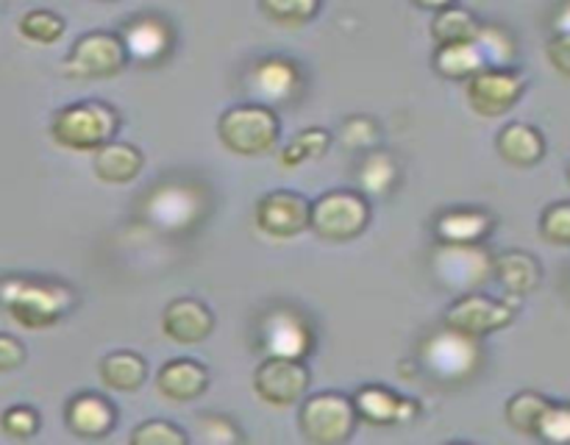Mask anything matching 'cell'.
<instances>
[{
    "label": "cell",
    "mask_w": 570,
    "mask_h": 445,
    "mask_svg": "<svg viewBox=\"0 0 570 445\" xmlns=\"http://www.w3.org/2000/svg\"><path fill=\"white\" fill-rule=\"evenodd\" d=\"M0 423H3V432L17 439L31 437V434H37L39 428V417L31 406H11V409L3 412Z\"/></svg>",
    "instance_id": "obj_36"
},
{
    "label": "cell",
    "mask_w": 570,
    "mask_h": 445,
    "mask_svg": "<svg viewBox=\"0 0 570 445\" xmlns=\"http://www.w3.org/2000/svg\"><path fill=\"white\" fill-rule=\"evenodd\" d=\"M568 181H570V167H568Z\"/></svg>",
    "instance_id": "obj_44"
},
{
    "label": "cell",
    "mask_w": 570,
    "mask_h": 445,
    "mask_svg": "<svg viewBox=\"0 0 570 445\" xmlns=\"http://www.w3.org/2000/svg\"><path fill=\"white\" fill-rule=\"evenodd\" d=\"M527 81L512 70H482L468 78V103L476 115L499 117L521 100Z\"/></svg>",
    "instance_id": "obj_8"
},
{
    "label": "cell",
    "mask_w": 570,
    "mask_h": 445,
    "mask_svg": "<svg viewBox=\"0 0 570 445\" xmlns=\"http://www.w3.org/2000/svg\"><path fill=\"white\" fill-rule=\"evenodd\" d=\"M328 145H332V134L323 131V128H306V131H301L298 137L282 150V165L298 167L304 165V161L317 159V156L326 154Z\"/></svg>",
    "instance_id": "obj_29"
},
{
    "label": "cell",
    "mask_w": 570,
    "mask_h": 445,
    "mask_svg": "<svg viewBox=\"0 0 570 445\" xmlns=\"http://www.w3.org/2000/svg\"><path fill=\"white\" fill-rule=\"evenodd\" d=\"M493 270L499 276V281L504 284L510 293L527 295L534 293L540 284V265L534 256L521 254V250H510V254H501L493 261Z\"/></svg>",
    "instance_id": "obj_21"
},
{
    "label": "cell",
    "mask_w": 570,
    "mask_h": 445,
    "mask_svg": "<svg viewBox=\"0 0 570 445\" xmlns=\"http://www.w3.org/2000/svg\"><path fill=\"white\" fill-rule=\"evenodd\" d=\"M200 215V198L181 184H165L148 198V217L165 231H181Z\"/></svg>",
    "instance_id": "obj_14"
},
{
    "label": "cell",
    "mask_w": 570,
    "mask_h": 445,
    "mask_svg": "<svg viewBox=\"0 0 570 445\" xmlns=\"http://www.w3.org/2000/svg\"><path fill=\"white\" fill-rule=\"evenodd\" d=\"M223 145L237 156H262L278 139V117L267 106H234L217 122Z\"/></svg>",
    "instance_id": "obj_3"
},
{
    "label": "cell",
    "mask_w": 570,
    "mask_h": 445,
    "mask_svg": "<svg viewBox=\"0 0 570 445\" xmlns=\"http://www.w3.org/2000/svg\"><path fill=\"white\" fill-rule=\"evenodd\" d=\"M167 31L156 20H139L126 31V50L134 59H156L165 53Z\"/></svg>",
    "instance_id": "obj_28"
},
{
    "label": "cell",
    "mask_w": 570,
    "mask_h": 445,
    "mask_svg": "<svg viewBox=\"0 0 570 445\" xmlns=\"http://www.w3.org/2000/svg\"><path fill=\"white\" fill-rule=\"evenodd\" d=\"M50 131L56 142L70 150H98L115 137L117 115L98 100H81L61 109L50 122Z\"/></svg>",
    "instance_id": "obj_2"
},
{
    "label": "cell",
    "mask_w": 570,
    "mask_h": 445,
    "mask_svg": "<svg viewBox=\"0 0 570 445\" xmlns=\"http://www.w3.org/2000/svg\"><path fill=\"white\" fill-rule=\"evenodd\" d=\"M198 421H200V423H209V426L215 428V432L206 434V437H204V439H209V443H234V439L239 437V434L234 432L232 423H228L226 417H217V415H200Z\"/></svg>",
    "instance_id": "obj_41"
},
{
    "label": "cell",
    "mask_w": 570,
    "mask_h": 445,
    "mask_svg": "<svg viewBox=\"0 0 570 445\" xmlns=\"http://www.w3.org/2000/svg\"><path fill=\"white\" fill-rule=\"evenodd\" d=\"M557 26H560V31H570V3L562 6L560 17H557Z\"/></svg>",
    "instance_id": "obj_43"
},
{
    "label": "cell",
    "mask_w": 570,
    "mask_h": 445,
    "mask_svg": "<svg viewBox=\"0 0 570 445\" xmlns=\"http://www.w3.org/2000/svg\"><path fill=\"white\" fill-rule=\"evenodd\" d=\"M254 87L271 100H284L295 92L298 87V76L295 67L284 59H267L256 67L254 72Z\"/></svg>",
    "instance_id": "obj_24"
},
{
    "label": "cell",
    "mask_w": 570,
    "mask_h": 445,
    "mask_svg": "<svg viewBox=\"0 0 570 445\" xmlns=\"http://www.w3.org/2000/svg\"><path fill=\"white\" fill-rule=\"evenodd\" d=\"M256 220H259V226L267 234H273L278 239H287L312 226V206L304 195L278 189V192L265 195L259 200V206H256Z\"/></svg>",
    "instance_id": "obj_11"
},
{
    "label": "cell",
    "mask_w": 570,
    "mask_h": 445,
    "mask_svg": "<svg viewBox=\"0 0 570 445\" xmlns=\"http://www.w3.org/2000/svg\"><path fill=\"white\" fill-rule=\"evenodd\" d=\"M538 434L549 443H570V406L551 404Z\"/></svg>",
    "instance_id": "obj_37"
},
{
    "label": "cell",
    "mask_w": 570,
    "mask_h": 445,
    "mask_svg": "<svg viewBox=\"0 0 570 445\" xmlns=\"http://www.w3.org/2000/svg\"><path fill=\"white\" fill-rule=\"evenodd\" d=\"M142 170V154L134 145L106 142L95 150V172L106 184H128Z\"/></svg>",
    "instance_id": "obj_18"
},
{
    "label": "cell",
    "mask_w": 570,
    "mask_h": 445,
    "mask_svg": "<svg viewBox=\"0 0 570 445\" xmlns=\"http://www.w3.org/2000/svg\"><path fill=\"white\" fill-rule=\"evenodd\" d=\"M367 217H371V209H367L365 198L345 192V189L323 195L317 204H312V228L332 243H345L365 231Z\"/></svg>",
    "instance_id": "obj_5"
},
{
    "label": "cell",
    "mask_w": 570,
    "mask_h": 445,
    "mask_svg": "<svg viewBox=\"0 0 570 445\" xmlns=\"http://www.w3.org/2000/svg\"><path fill=\"white\" fill-rule=\"evenodd\" d=\"M20 33L28 39V42L37 44H50L65 33V20L53 11L33 9L28 14H22L20 20Z\"/></svg>",
    "instance_id": "obj_30"
},
{
    "label": "cell",
    "mask_w": 570,
    "mask_h": 445,
    "mask_svg": "<svg viewBox=\"0 0 570 445\" xmlns=\"http://www.w3.org/2000/svg\"><path fill=\"white\" fill-rule=\"evenodd\" d=\"M540 231L549 243L570 245V204H554L543 211Z\"/></svg>",
    "instance_id": "obj_35"
},
{
    "label": "cell",
    "mask_w": 570,
    "mask_h": 445,
    "mask_svg": "<svg viewBox=\"0 0 570 445\" xmlns=\"http://www.w3.org/2000/svg\"><path fill=\"white\" fill-rule=\"evenodd\" d=\"M356 412L365 421L379 423V426H390V423H404L415 415V404L406 398H399L384 387H362L354 398Z\"/></svg>",
    "instance_id": "obj_16"
},
{
    "label": "cell",
    "mask_w": 570,
    "mask_h": 445,
    "mask_svg": "<svg viewBox=\"0 0 570 445\" xmlns=\"http://www.w3.org/2000/svg\"><path fill=\"white\" fill-rule=\"evenodd\" d=\"M161 326H165V334L170 339H176V343H184V345H193L209 337L215 320H212V312L206 309L200 300L181 298V300H173V304L167 306L165 317H161Z\"/></svg>",
    "instance_id": "obj_15"
},
{
    "label": "cell",
    "mask_w": 570,
    "mask_h": 445,
    "mask_svg": "<svg viewBox=\"0 0 570 445\" xmlns=\"http://www.w3.org/2000/svg\"><path fill=\"white\" fill-rule=\"evenodd\" d=\"M256 395L271 406H289L306 393L309 387V370L301 365V359L287 356H271L259 365L254 378Z\"/></svg>",
    "instance_id": "obj_9"
},
{
    "label": "cell",
    "mask_w": 570,
    "mask_h": 445,
    "mask_svg": "<svg viewBox=\"0 0 570 445\" xmlns=\"http://www.w3.org/2000/svg\"><path fill=\"white\" fill-rule=\"evenodd\" d=\"M67 423L81 437H104L115 426V409L98 395H78L67 406Z\"/></svg>",
    "instance_id": "obj_20"
},
{
    "label": "cell",
    "mask_w": 570,
    "mask_h": 445,
    "mask_svg": "<svg viewBox=\"0 0 570 445\" xmlns=\"http://www.w3.org/2000/svg\"><path fill=\"white\" fill-rule=\"evenodd\" d=\"M512 320V306L501 300L484 298V295H465L445 312V326L468 337H484L490 332H499Z\"/></svg>",
    "instance_id": "obj_12"
},
{
    "label": "cell",
    "mask_w": 570,
    "mask_h": 445,
    "mask_svg": "<svg viewBox=\"0 0 570 445\" xmlns=\"http://www.w3.org/2000/svg\"><path fill=\"white\" fill-rule=\"evenodd\" d=\"M434 270L440 281L451 284L456 289H476L493 270V259L476 245H451L434 254Z\"/></svg>",
    "instance_id": "obj_10"
},
{
    "label": "cell",
    "mask_w": 570,
    "mask_h": 445,
    "mask_svg": "<svg viewBox=\"0 0 570 445\" xmlns=\"http://www.w3.org/2000/svg\"><path fill=\"white\" fill-rule=\"evenodd\" d=\"M549 59L557 67V72L570 78V31H560L549 42Z\"/></svg>",
    "instance_id": "obj_39"
},
{
    "label": "cell",
    "mask_w": 570,
    "mask_h": 445,
    "mask_svg": "<svg viewBox=\"0 0 570 445\" xmlns=\"http://www.w3.org/2000/svg\"><path fill=\"white\" fill-rule=\"evenodd\" d=\"M551 400H546L538 393H518L515 398L507 404V421L515 432L521 434H538L540 423H543L546 412H549Z\"/></svg>",
    "instance_id": "obj_27"
},
{
    "label": "cell",
    "mask_w": 570,
    "mask_h": 445,
    "mask_svg": "<svg viewBox=\"0 0 570 445\" xmlns=\"http://www.w3.org/2000/svg\"><path fill=\"white\" fill-rule=\"evenodd\" d=\"M423 365L440 378V382H454V378H468L476 367L479 348L473 343V337L468 334L454 332V328L445 326V332L434 334L423 343L421 348Z\"/></svg>",
    "instance_id": "obj_6"
},
{
    "label": "cell",
    "mask_w": 570,
    "mask_h": 445,
    "mask_svg": "<svg viewBox=\"0 0 570 445\" xmlns=\"http://www.w3.org/2000/svg\"><path fill=\"white\" fill-rule=\"evenodd\" d=\"M434 65H438V70L443 72L445 78L460 81V78H473L476 72H482L484 67H488V61H484L482 50L476 48V42H460V44H443L438 59H434Z\"/></svg>",
    "instance_id": "obj_22"
},
{
    "label": "cell",
    "mask_w": 570,
    "mask_h": 445,
    "mask_svg": "<svg viewBox=\"0 0 570 445\" xmlns=\"http://www.w3.org/2000/svg\"><path fill=\"white\" fill-rule=\"evenodd\" d=\"M432 33L440 44H460V42H476L479 22L473 20L471 11L465 9H443L438 20L432 22Z\"/></svg>",
    "instance_id": "obj_26"
},
{
    "label": "cell",
    "mask_w": 570,
    "mask_h": 445,
    "mask_svg": "<svg viewBox=\"0 0 570 445\" xmlns=\"http://www.w3.org/2000/svg\"><path fill=\"white\" fill-rule=\"evenodd\" d=\"M415 3H421L423 9H440V11H443V9H449L454 0H415Z\"/></svg>",
    "instance_id": "obj_42"
},
{
    "label": "cell",
    "mask_w": 570,
    "mask_h": 445,
    "mask_svg": "<svg viewBox=\"0 0 570 445\" xmlns=\"http://www.w3.org/2000/svg\"><path fill=\"white\" fill-rule=\"evenodd\" d=\"M0 300L20 326L45 328L53 326L70 306V293L53 284L28 281V278H9L0 284Z\"/></svg>",
    "instance_id": "obj_1"
},
{
    "label": "cell",
    "mask_w": 570,
    "mask_h": 445,
    "mask_svg": "<svg viewBox=\"0 0 570 445\" xmlns=\"http://www.w3.org/2000/svg\"><path fill=\"white\" fill-rule=\"evenodd\" d=\"M126 42H120L115 33H87V37L72 44L70 56L65 61V72L76 78L115 76L126 65Z\"/></svg>",
    "instance_id": "obj_7"
},
{
    "label": "cell",
    "mask_w": 570,
    "mask_h": 445,
    "mask_svg": "<svg viewBox=\"0 0 570 445\" xmlns=\"http://www.w3.org/2000/svg\"><path fill=\"white\" fill-rule=\"evenodd\" d=\"M22 359H26L22 345L14 337H9V334H0V373L14 370V367L22 365Z\"/></svg>",
    "instance_id": "obj_40"
},
{
    "label": "cell",
    "mask_w": 570,
    "mask_h": 445,
    "mask_svg": "<svg viewBox=\"0 0 570 445\" xmlns=\"http://www.w3.org/2000/svg\"><path fill=\"white\" fill-rule=\"evenodd\" d=\"M488 231L490 217L482 211H449L438 222V234L451 245H473Z\"/></svg>",
    "instance_id": "obj_23"
},
{
    "label": "cell",
    "mask_w": 570,
    "mask_h": 445,
    "mask_svg": "<svg viewBox=\"0 0 570 445\" xmlns=\"http://www.w3.org/2000/svg\"><path fill=\"white\" fill-rule=\"evenodd\" d=\"M356 404H351L340 393L312 395L301 409V432L315 445H337L345 443L354 432Z\"/></svg>",
    "instance_id": "obj_4"
},
{
    "label": "cell",
    "mask_w": 570,
    "mask_h": 445,
    "mask_svg": "<svg viewBox=\"0 0 570 445\" xmlns=\"http://www.w3.org/2000/svg\"><path fill=\"white\" fill-rule=\"evenodd\" d=\"M187 439L181 428L170 426L167 421H148L131 434V443L137 445H187Z\"/></svg>",
    "instance_id": "obj_34"
},
{
    "label": "cell",
    "mask_w": 570,
    "mask_h": 445,
    "mask_svg": "<svg viewBox=\"0 0 570 445\" xmlns=\"http://www.w3.org/2000/svg\"><path fill=\"white\" fill-rule=\"evenodd\" d=\"M156 387L170 400H193L206 389V370L189 359L167 362L156 376Z\"/></svg>",
    "instance_id": "obj_17"
},
{
    "label": "cell",
    "mask_w": 570,
    "mask_h": 445,
    "mask_svg": "<svg viewBox=\"0 0 570 445\" xmlns=\"http://www.w3.org/2000/svg\"><path fill=\"white\" fill-rule=\"evenodd\" d=\"M145 373H148V367H145L142 356L126 354V350L106 356L104 365H100V376H104L106 387L120 389V393L137 389L145 382Z\"/></svg>",
    "instance_id": "obj_25"
},
{
    "label": "cell",
    "mask_w": 570,
    "mask_h": 445,
    "mask_svg": "<svg viewBox=\"0 0 570 445\" xmlns=\"http://www.w3.org/2000/svg\"><path fill=\"white\" fill-rule=\"evenodd\" d=\"M343 139L348 148H362V145H371L376 139V126L365 117H356V120H348L343 128Z\"/></svg>",
    "instance_id": "obj_38"
},
{
    "label": "cell",
    "mask_w": 570,
    "mask_h": 445,
    "mask_svg": "<svg viewBox=\"0 0 570 445\" xmlns=\"http://www.w3.org/2000/svg\"><path fill=\"white\" fill-rule=\"evenodd\" d=\"M395 181V165L387 154H373L362 167V187L373 195L387 192L390 184Z\"/></svg>",
    "instance_id": "obj_33"
},
{
    "label": "cell",
    "mask_w": 570,
    "mask_h": 445,
    "mask_svg": "<svg viewBox=\"0 0 570 445\" xmlns=\"http://www.w3.org/2000/svg\"><path fill=\"white\" fill-rule=\"evenodd\" d=\"M499 154L504 156L510 165L529 167L538 165L546 154V142L540 137L538 128L527 126V122H510L507 128H501L499 134Z\"/></svg>",
    "instance_id": "obj_19"
},
{
    "label": "cell",
    "mask_w": 570,
    "mask_h": 445,
    "mask_svg": "<svg viewBox=\"0 0 570 445\" xmlns=\"http://www.w3.org/2000/svg\"><path fill=\"white\" fill-rule=\"evenodd\" d=\"M262 345L271 356L301 359L312 348V332L295 312L276 309L262 320Z\"/></svg>",
    "instance_id": "obj_13"
},
{
    "label": "cell",
    "mask_w": 570,
    "mask_h": 445,
    "mask_svg": "<svg viewBox=\"0 0 570 445\" xmlns=\"http://www.w3.org/2000/svg\"><path fill=\"white\" fill-rule=\"evenodd\" d=\"M267 17H273L276 22H284V26H298V22H306L315 17L321 0H262Z\"/></svg>",
    "instance_id": "obj_32"
},
{
    "label": "cell",
    "mask_w": 570,
    "mask_h": 445,
    "mask_svg": "<svg viewBox=\"0 0 570 445\" xmlns=\"http://www.w3.org/2000/svg\"><path fill=\"white\" fill-rule=\"evenodd\" d=\"M476 48L482 50L484 61L488 65H507L515 53V44H512V37L504 31V28H479L476 37Z\"/></svg>",
    "instance_id": "obj_31"
}]
</instances>
